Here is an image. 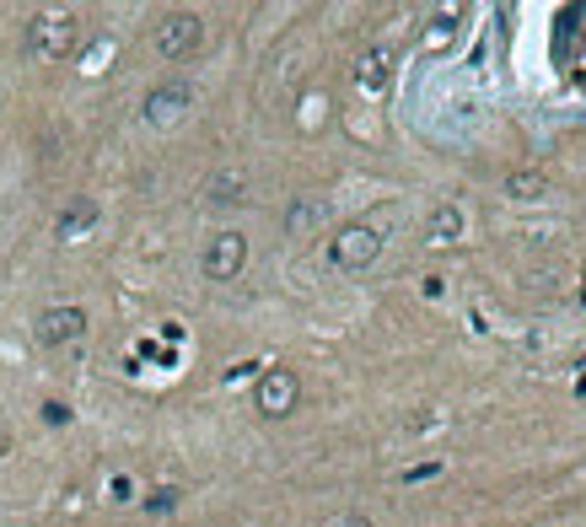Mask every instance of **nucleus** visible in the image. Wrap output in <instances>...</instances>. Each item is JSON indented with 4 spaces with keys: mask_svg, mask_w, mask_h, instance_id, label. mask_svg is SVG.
<instances>
[{
    "mask_svg": "<svg viewBox=\"0 0 586 527\" xmlns=\"http://www.w3.org/2000/svg\"><path fill=\"white\" fill-rule=\"evenodd\" d=\"M76 43H81V17L76 11H32V22H28V55L32 60H49V65H60L76 55Z\"/></svg>",
    "mask_w": 586,
    "mask_h": 527,
    "instance_id": "nucleus-1",
    "label": "nucleus"
},
{
    "mask_svg": "<svg viewBox=\"0 0 586 527\" xmlns=\"http://www.w3.org/2000/svg\"><path fill=\"white\" fill-rule=\"evenodd\" d=\"M377 253H382V232H377L371 221H350V226H340V232L329 237V258H334V270H344V275L371 270Z\"/></svg>",
    "mask_w": 586,
    "mask_h": 527,
    "instance_id": "nucleus-2",
    "label": "nucleus"
},
{
    "mask_svg": "<svg viewBox=\"0 0 586 527\" xmlns=\"http://www.w3.org/2000/svg\"><path fill=\"white\" fill-rule=\"evenodd\" d=\"M156 55L167 65H184L194 60V49L205 43V22H199V11H167L162 22H156Z\"/></svg>",
    "mask_w": 586,
    "mask_h": 527,
    "instance_id": "nucleus-3",
    "label": "nucleus"
},
{
    "mask_svg": "<svg viewBox=\"0 0 586 527\" xmlns=\"http://www.w3.org/2000/svg\"><path fill=\"white\" fill-rule=\"evenodd\" d=\"M296 403H302V377L291 372V367H270V372L258 377V388H253V409H258L264 420H285Z\"/></svg>",
    "mask_w": 586,
    "mask_h": 527,
    "instance_id": "nucleus-4",
    "label": "nucleus"
},
{
    "mask_svg": "<svg viewBox=\"0 0 586 527\" xmlns=\"http://www.w3.org/2000/svg\"><path fill=\"white\" fill-rule=\"evenodd\" d=\"M247 264V237L243 232H216L211 243H205V253H199V270H205V280H237Z\"/></svg>",
    "mask_w": 586,
    "mask_h": 527,
    "instance_id": "nucleus-5",
    "label": "nucleus"
},
{
    "mask_svg": "<svg viewBox=\"0 0 586 527\" xmlns=\"http://www.w3.org/2000/svg\"><path fill=\"white\" fill-rule=\"evenodd\" d=\"M188 108H194V87H188V81H162V87H152V92H146V103H140L146 125H156V129L178 125Z\"/></svg>",
    "mask_w": 586,
    "mask_h": 527,
    "instance_id": "nucleus-6",
    "label": "nucleus"
},
{
    "mask_svg": "<svg viewBox=\"0 0 586 527\" xmlns=\"http://www.w3.org/2000/svg\"><path fill=\"white\" fill-rule=\"evenodd\" d=\"M32 334H38V344H49V350L76 344L81 334H87V312H81V308H49V312H38Z\"/></svg>",
    "mask_w": 586,
    "mask_h": 527,
    "instance_id": "nucleus-7",
    "label": "nucleus"
},
{
    "mask_svg": "<svg viewBox=\"0 0 586 527\" xmlns=\"http://www.w3.org/2000/svg\"><path fill=\"white\" fill-rule=\"evenodd\" d=\"M355 87L367 97H382L393 87V55L388 49H367L361 60H355Z\"/></svg>",
    "mask_w": 586,
    "mask_h": 527,
    "instance_id": "nucleus-8",
    "label": "nucleus"
},
{
    "mask_svg": "<svg viewBox=\"0 0 586 527\" xmlns=\"http://www.w3.org/2000/svg\"><path fill=\"white\" fill-rule=\"evenodd\" d=\"M318 226H323V205H318V199H296V205L285 211V232H291V237H307Z\"/></svg>",
    "mask_w": 586,
    "mask_h": 527,
    "instance_id": "nucleus-9",
    "label": "nucleus"
},
{
    "mask_svg": "<svg viewBox=\"0 0 586 527\" xmlns=\"http://www.w3.org/2000/svg\"><path fill=\"white\" fill-rule=\"evenodd\" d=\"M92 221H97V205H92V199H76V205H65V211H60L55 232H60V237H81Z\"/></svg>",
    "mask_w": 586,
    "mask_h": 527,
    "instance_id": "nucleus-10",
    "label": "nucleus"
},
{
    "mask_svg": "<svg viewBox=\"0 0 586 527\" xmlns=\"http://www.w3.org/2000/svg\"><path fill=\"white\" fill-rule=\"evenodd\" d=\"M458 232H463L458 205H436V216H431V226H426V237H431V243H452Z\"/></svg>",
    "mask_w": 586,
    "mask_h": 527,
    "instance_id": "nucleus-11",
    "label": "nucleus"
},
{
    "mask_svg": "<svg viewBox=\"0 0 586 527\" xmlns=\"http://www.w3.org/2000/svg\"><path fill=\"white\" fill-rule=\"evenodd\" d=\"M211 205H243V178H232V173L211 178Z\"/></svg>",
    "mask_w": 586,
    "mask_h": 527,
    "instance_id": "nucleus-12",
    "label": "nucleus"
},
{
    "mask_svg": "<svg viewBox=\"0 0 586 527\" xmlns=\"http://www.w3.org/2000/svg\"><path fill=\"white\" fill-rule=\"evenodd\" d=\"M506 194H511V199H538V194H544V173H511V178H506Z\"/></svg>",
    "mask_w": 586,
    "mask_h": 527,
    "instance_id": "nucleus-13",
    "label": "nucleus"
},
{
    "mask_svg": "<svg viewBox=\"0 0 586 527\" xmlns=\"http://www.w3.org/2000/svg\"><path fill=\"white\" fill-rule=\"evenodd\" d=\"M323 527H371V517H361V511H344V517H334V523Z\"/></svg>",
    "mask_w": 586,
    "mask_h": 527,
    "instance_id": "nucleus-14",
    "label": "nucleus"
}]
</instances>
